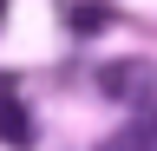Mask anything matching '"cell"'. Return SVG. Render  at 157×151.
<instances>
[{
	"instance_id": "6da1fadb",
	"label": "cell",
	"mask_w": 157,
	"mask_h": 151,
	"mask_svg": "<svg viewBox=\"0 0 157 151\" xmlns=\"http://www.w3.org/2000/svg\"><path fill=\"white\" fill-rule=\"evenodd\" d=\"M157 85V66L151 59H118V66H98V92H111V99H144Z\"/></svg>"
},
{
	"instance_id": "7a4b0ae2",
	"label": "cell",
	"mask_w": 157,
	"mask_h": 151,
	"mask_svg": "<svg viewBox=\"0 0 157 151\" xmlns=\"http://www.w3.org/2000/svg\"><path fill=\"white\" fill-rule=\"evenodd\" d=\"M59 20H66L72 40H98L118 13H111V0H66V7H59Z\"/></svg>"
},
{
	"instance_id": "3957f363",
	"label": "cell",
	"mask_w": 157,
	"mask_h": 151,
	"mask_svg": "<svg viewBox=\"0 0 157 151\" xmlns=\"http://www.w3.org/2000/svg\"><path fill=\"white\" fill-rule=\"evenodd\" d=\"M33 138H39V131H33V112H26V99H13V92H0V145L26 151Z\"/></svg>"
},
{
	"instance_id": "277c9868",
	"label": "cell",
	"mask_w": 157,
	"mask_h": 151,
	"mask_svg": "<svg viewBox=\"0 0 157 151\" xmlns=\"http://www.w3.org/2000/svg\"><path fill=\"white\" fill-rule=\"evenodd\" d=\"M105 151H157V112H137V118L118 131Z\"/></svg>"
}]
</instances>
